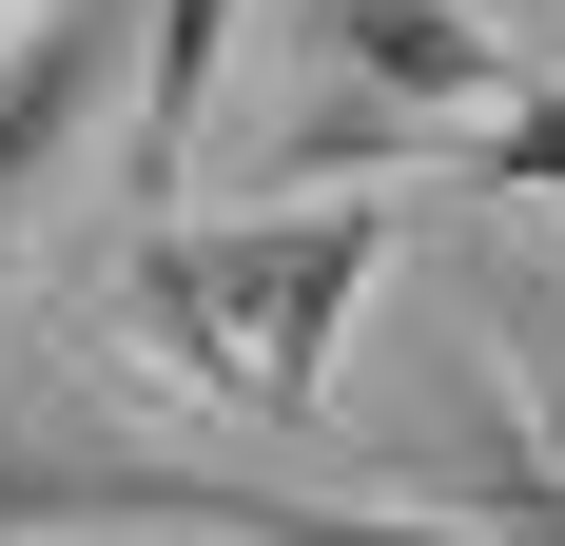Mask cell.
Wrapping results in <instances>:
<instances>
[{
    "mask_svg": "<svg viewBox=\"0 0 565 546\" xmlns=\"http://www.w3.org/2000/svg\"><path fill=\"white\" fill-rule=\"evenodd\" d=\"M137 40H157V0H40V20L0 40V254H20V216L78 176L98 98H137Z\"/></svg>",
    "mask_w": 565,
    "mask_h": 546,
    "instance_id": "3",
    "label": "cell"
},
{
    "mask_svg": "<svg viewBox=\"0 0 565 546\" xmlns=\"http://www.w3.org/2000/svg\"><path fill=\"white\" fill-rule=\"evenodd\" d=\"M391 234H409L391 196H274V216H234V234L157 216L117 254V332H137L175 390L254 410V430H312V410H332V332L371 313Z\"/></svg>",
    "mask_w": 565,
    "mask_h": 546,
    "instance_id": "1",
    "label": "cell"
},
{
    "mask_svg": "<svg viewBox=\"0 0 565 546\" xmlns=\"http://www.w3.org/2000/svg\"><path fill=\"white\" fill-rule=\"evenodd\" d=\"M0 20H20V0H0Z\"/></svg>",
    "mask_w": 565,
    "mask_h": 546,
    "instance_id": "7",
    "label": "cell"
},
{
    "mask_svg": "<svg viewBox=\"0 0 565 546\" xmlns=\"http://www.w3.org/2000/svg\"><path fill=\"white\" fill-rule=\"evenodd\" d=\"M292 40L332 59V98L274 137V176H371V157H468L508 98H546L526 78V40L488 20V0H312Z\"/></svg>",
    "mask_w": 565,
    "mask_h": 546,
    "instance_id": "2",
    "label": "cell"
},
{
    "mask_svg": "<svg viewBox=\"0 0 565 546\" xmlns=\"http://www.w3.org/2000/svg\"><path fill=\"white\" fill-rule=\"evenodd\" d=\"M234 20H254V0H157V40H137V137H117V196H137V216L195 176V117H215V78H234Z\"/></svg>",
    "mask_w": 565,
    "mask_h": 546,
    "instance_id": "4",
    "label": "cell"
},
{
    "mask_svg": "<svg viewBox=\"0 0 565 546\" xmlns=\"http://www.w3.org/2000/svg\"><path fill=\"white\" fill-rule=\"evenodd\" d=\"M468 176H488V196H565V78L488 117V137H468Z\"/></svg>",
    "mask_w": 565,
    "mask_h": 546,
    "instance_id": "5",
    "label": "cell"
},
{
    "mask_svg": "<svg viewBox=\"0 0 565 546\" xmlns=\"http://www.w3.org/2000/svg\"><path fill=\"white\" fill-rule=\"evenodd\" d=\"M508 371H526V410L565 430V273H508Z\"/></svg>",
    "mask_w": 565,
    "mask_h": 546,
    "instance_id": "6",
    "label": "cell"
}]
</instances>
